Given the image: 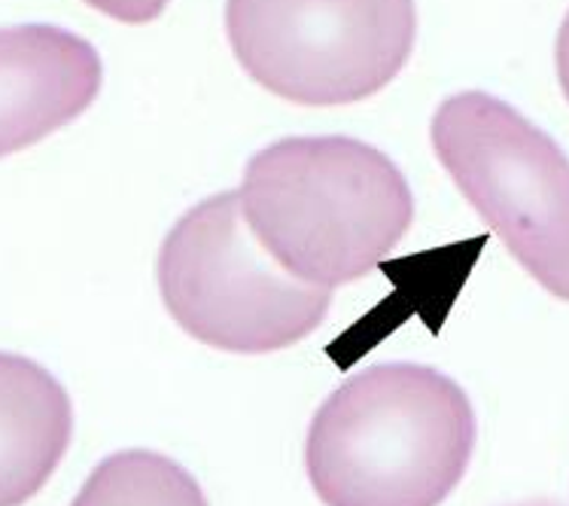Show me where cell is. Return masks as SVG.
Wrapping results in <instances>:
<instances>
[{"mask_svg":"<svg viewBox=\"0 0 569 506\" xmlns=\"http://www.w3.org/2000/svg\"><path fill=\"white\" fill-rule=\"evenodd\" d=\"M432 150L478 217L548 294L569 302V159L546 131L488 92L445 98Z\"/></svg>","mask_w":569,"mask_h":506,"instance_id":"277c9868","label":"cell"},{"mask_svg":"<svg viewBox=\"0 0 569 506\" xmlns=\"http://www.w3.org/2000/svg\"><path fill=\"white\" fill-rule=\"evenodd\" d=\"M241 208L292 278L345 287L381 266L415 220L406 175L353 138H283L247 162Z\"/></svg>","mask_w":569,"mask_h":506,"instance_id":"7a4b0ae2","label":"cell"},{"mask_svg":"<svg viewBox=\"0 0 569 506\" xmlns=\"http://www.w3.org/2000/svg\"><path fill=\"white\" fill-rule=\"evenodd\" d=\"M555 61H558L560 89H563V95H567V101H569V12H567V19H563V24H560V31H558Z\"/></svg>","mask_w":569,"mask_h":506,"instance_id":"30bf717a","label":"cell"},{"mask_svg":"<svg viewBox=\"0 0 569 506\" xmlns=\"http://www.w3.org/2000/svg\"><path fill=\"white\" fill-rule=\"evenodd\" d=\"M98 49L59 24L0 28V159L82 117L101 92Z\"/></svg>","mask_w":569,"mask_h":506,"instance_id":"8992f818","label":"cell"},{"mask_svg":"<svg viewBox=\"0 0 569 506\" xmlns=\"http://www.w3.org/2000/svg\"><path fill=\"white\" fill-rule=\"evenodd\" d=\"M476 413L439 369L381 364L317 409L305 467L323 506H439L476 452Z\"/></svg>","mask_w":569,"mask_h":506,"instance_id":"6da1fadb","label":"cell"},{"mask_svg":"<svg viewBox=\"0 0 569 506\" xmlns=\"http://www.w3.org/2000/svg\"><path fill=\"white\" fill-rule=\"evenodd\" d=\"M92 10L104 12L110 19L126 24H147L159 19L171 0H86Z\"/></svg>","mask_w":569,"mask_h":506,"instance_id":"9c48e42d","label":"cell"},{"mask_svg":"<svg viewBox=\"0 0 569 506\" xmlns=\"http://www.w3.org/2000/svg\"><path fill=\"white\" fill-rule=\"evenodd\" d=\"M73 406L59 378L22 354L0 351V506H22L59 470Z\"/></svg>","mask_w":569,"mask_h":506,"instance_id":"52a82bcc","label":"cell"},{"mask_svg":"<svg viewBox=\"0 0 569 506\" xmlns=\"http://www.w3.org/2000/svg\"><path fill=\"white\" fill-rule=\"evenodd\" d=\"M511 506H560L555 500H523V504H511Z\"/></svg>","mask_w":569,"mask_h":506,"instance_id":"8fae6325","label":"cell"},{"mask_svg":"<svg viewBox=\"0 0 569 506\" xmlns=\"http://www.w3.org/2000/svg\"><path fill=\"white\" fill-rule=\"evenodd\" d=\"M70 506H210L196 476L150 448L104 458Z\"/></svg>","mask_w":569,"mask_h":506,"instance_id":"ba28073f","label":"cell"},{"mask_svg":"<svg viewBox=\"0 0 569 506\" xmlns=\"http://www.w3.org/2000/svg\"><path fill=\"white\" fill-rule=\"evenodd\" d=\"M226 34L256 83L302 107L378 95L418 37L415 0H226Z\"/></svg>","mask_w":569,"mask_h":506,"instance_id":"5b68a950","label":"cell"},{"mask_svg":"<svg viewBox=\"0 0 569 506\" xmlns=\"http://www.w3.org/2000/svg\"><path fill=\"white\" fill-rule=\"evenodd\" d=\"M168 315L217 351H283L323 324L332 290L292 278L247 224L241 196L198 201L168 232L159 254Z\"/></svg>","mask_w":569,"mask_h":506,"instance_id":"3957f363","label":"cell"}]
</instances>
